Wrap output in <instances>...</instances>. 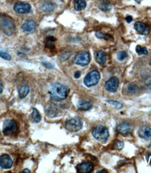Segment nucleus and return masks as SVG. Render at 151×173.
I'll use <instances>...</instances> for the list:
<instances>
[{
    "label": "nucleus",
    "mask_w": 151,
    "mask_h": 173,
    "mask_svg": "<svg viewBox=\"0 0 151 173\" xmlns=\"http://www.w3.org/2000/svg\"><path fill=\"white\" fill-rule=\"evenodd\" d=\"M3 84H2V82H1V80H0V93H2V92L3 91Z\"/></svg>",
    "instance_id": "f704fd0d"
},
{
    "label": "nucleus",
    "mask_w": 151,
    "mask_h": 173,
    "mask_svg": "<svg viewBox=\"0 0 151 173\" xmlns=\"http://www.w3.org/2000/svg\"><path fill=\"white\" fill-rule=\"evenodd\" d=\"M78 172L87 173L90 172L93 170V165L90 162H83L80 163L76 167Z\"/></svg>",
    "instance_id": "f8f14e48"
},
{
    "label": "nucleus",
    "mask_w": 151,
    "mask_h": 173,
    "mask_svg": "<svg viewBox=\"0 0 151 173\" xmlns=\"http://www.w3.org/2000/svg\"><path fill=\"white\" fill-rule=\"evenodd\" d=\"M117 130L122 135H127L131 132V126L127 123H122L117 126Z\"/></svg>",
    "instance_id": "2eb2a0df"
},
{
    "label": "nucleus",
    "mask_w": 151,
    "mask_h": 173,
    "mask_svg": "<svg viewBox=\"0 0 151 173\" xmlns=\"http://www.w3.org/2000/svg\"><path fill=\"white\" fill-rule=\"evenodd\" d=\"M128 89H129V91L130 90V91L133 92H136V90H139L138 87L135 86V85H130V86H128Z\"/></svg>",
    "instance_id": "7c9ffc66"
},
{
    "label": "nucleus",
    "mask_w": 151,
    "mask_h": 173,
    "mask_svg": "<svg viewBox=\"0 0 151 173\" xmlns=\"http://www.w3.org/2000/svg\"><path fill=\"white\" fill-rule=\"evenodd\" d=\"M31 118H32V121L34 123H39L41 121V116L39 111H38V110L36 108H33L32 109Z\"/></svg>",
    "instance_id": "4be33fe9"
},
{
    "label": "nucleus",
    "mask_w": 151,
    "mask_h": 173,
    "mask_svg": "<svg viewBox=\"0 0 151 173\" xmlns=\"http://www.w3.org/2000/svg\"><path fill=\"white\" fill-rule=\"evenodd\" d=\"M78 109L83 111H87L92 108V103L88 101H81L78 105Z\"/></svg>",
    "instance_id": "aec40b11"
},
{
    "label": "nucleus",
    "mask_w": 151,
    "mask_h": 173,
    "mask_svg": "<svg viewBox=\"0 0 151 173\" xmlns=\"http://www.w3.org/2000/svg\"><path fill=\"white\" fill-rule=\"evenodd\" d=\"M115 149L120 150L124 147V143L123 141H117V142L114 145Z\"/></svg>",
    "instance_id": "c85d7f7f"
},
{
    "label": "nucleus",
    "mask_w": 151,
    "mask_h": 173,
    "mask_svg": "<svg viewBox=\"0 0 151 173\" xmlns=\"http://www.w3.org/2000/svg\"><path fill=\"white\" fill-rule=\"evenodd\" d=\"M126 21H127L128 23H130L132 21H133V18L132 16H130V15H128V16L126 17Z\"/></svg>",
    "instance_id": "473e14b6"
},
{
    "label": "nucleus",
    "mask_w": 151,
    "mask_h": 173,
    "mask_svg": "<svg viewBox=\"0 0 151 173\" xmlns=\"http://www.w3.org/2000/svg\"><path fill=\"white\" fill-rule=\"evenodd\" d=\"M136 52L138 53L139 55H148V50L146 47H142L141 46L138 45L136 47Z\"/></svg>",
    "instance_id": "5701e85b"
},
{
    "label": "nucleus",
    "mask_w": 151,
    "mask_h": 173,
    "mask_svg": "<svg viewBox=\"0 0 151 173\" xmlns=\"http://www.w3.org/2000/svg\"><path fill=\"white\" fill-rule=\"evenodd\" d=\"M66 128L70 132H77L83 127V122L80 118H74L67 121L65 124Z\"/></svg>",
    "instance_id": "39448f33"
},
{
    "label": "nucleus",
    "mask_w": 151,
    "mask_h": 173,
    "mask_svg": "<svg viewBox=\"0 0 151 173\" xmlns=\"http://www.w3.org/2000/svg\"><path fill=\"white\" fill-rule=\"evenodd\" d=\"M69 93V89L65 85L61 84H55L51 87L49 94L52 100L61 101L66 99Z\"/></svg>",
    "instance_id": "f257e3e1"
},
{
    "label": "nucleus",
    "mask_w": 151,
    "mask_h": 173,
    "mask_svg": "<svg viewBox=\"0 0 151 173\" xmlns=\"http://www.w3.org/2000/svg\"><path fill=\"white\" fill-rule=\"evenodd\" d=\"M23 172H30V170H23V171H22Z\"/></svg>",
    "instance_id": "e433bc0d"
},
{
    "label": "nucleus",
    "mask_w": 151,
    "mask_h": 173,
    "mask_svg": "<svg viewBox=\"0 0 151 173\" xmlns=\"http://www.w3.org/2000/svg\"><path fill=\"white\" fill-rule=\"evenodd\" d=\"M97 172H107V170H99V171H97Z\"/></svg>",
    "instance_id": "c9c22d12"
},
{
    "label": "nucleus",
    "mask_w": 151,
    "mask_h": 173,
    "mask_svg": "<svg viewBox=\"0 0 151 173\" xmlns=\"http://www.w3.org/2000/svg\"><path fill=\"white\" fill-rule=\"evenodd\" d=\"M80 76V72H76L75 73V75H74V77H75L76 78H79Z\"/></svg>",
    "instance_id": "72a5a7b5"
},
{
    "label": "nucleus",
    "mask_w": 151,
    "mask_h": 173,
    "mask_svg": "<svg viewBox=\"0 0 151 173\" xmlns=\"http://www.w3.org/2000/svg\"><path fill=\"white\" fill-rule=\"evenodd\" d=\"M74 61L76 65H80V66H85L90 62V53L86 52V51L80 52L75 56Z\"/></svg>",
    "instance_id": "0eeeda50"
},
{
    "label": "nucleus",
    "mask_w": 151,
    "mask_h": 173,
    "mask_svg": "<svg viewBox=\"0 0 151 173\" xmlns=\"http://www.w3.org/2000/svg\"><path fill=\"white\" fill-rule=\"evenodd\" d=\"M99 8H100L101 11L107 12V11H109L111 9L112 6L111 4H110L109 2L107 1H102L99 4Z\"/></svg>",
    "instance_id": "412c9836"
},
{
    "label": "nucleus",
    "mask_w": 151,
    "mask_h": 173,
    "mask_svg": "<svg viewBox=\"0 0 151 173\" xmlns=\"http://www.w3.org/2000/svg\"><path fill=\"white\" fill-rule=\"evenodd\" d=\"M138 134L140 138L143 139H148L151 138V128L147 125H144L139 129Z\"/></svg>",
    "instance_id": "4468645a"
},
{
    "label": "nucleus",
    "mask_w": 151,
    "mask_h": 173,
    "mask_svg": "<svg viewBox=\"0 0 151 173\" xmlns=\"http://www.w3.org/2000/svg\"><path fill=\"white\" fill-rule=\"evenodd\" d=\"M74 5L76 11H82L86 7V2L85 0H74Z\"/></svg>",
    "instance_id": "a211bd4d"
},
{
    "label": "nucleus",
    "mask_w": 151,
    "mask_h": 173,
    "mask_svg": "<svg viewBox=\"0 0 151 173\" xmlns=\"http://www.w3.org/2000/svg\"><path fill=\"white\" fill-rule=\"evenodd\" d=\"M22 28L26 32H33L36 28L35 22L32 20H28L22 25Z\"/></svg>",
    "instance_id": "ddd939ff"
},
{
    "label": "nucleus",
    "mask_w": 151,
    "mask_h": 173,
    "mask_svg": "<svg viewBox=\"0 0 151 173\" xmlns=\"http://www.w3.org/2000/svg\"><path fill=\"white\" fill-rule=\"evenodd\" d=\"M0 27L6 35H12L15 31V25L11 18L8 16L0 17Z\"/></svg>",
    "instance_id": "f03ea898"
},
{
    "label": "nucleus",
    "mask_w": 151,
    "mask_h": 173,
    "mask_svg": "<svg viewBox=\"0 0 151 173\" xmlns=\"http://www.w3.org/2000/svg\"><path fill=\"white\" fill-rule=\"evenodd\" d=\"M18 125L15 121L6 120L3 124V132L5 135H10L14 134L17 131Z\"/></svg>",
    "instance_id": "423d86ee"
},
{
    "label": "nucleus",
    "mask_w": 151,
    "mask_h": 173,
    "mask_svg": "<svg viewBox=\"0 0 151 173\" xmlns=\"http://www.w3.org/2000/svg\"><path fill=\"white\" fill-rule=\"evenodd\" d=\"M43 65H44L46 68H48V69H53L54 67V65L53 64H51L50 63V62H43Z\"/></svg>",
    "instance_id": "c756f323"
},
{
    "label": "nucleus",
    "mask_w": 151,
    "mask_h": 173,
    "mask_svg": "<svg viewBox=\"0 0 151 173\" xmlns=\"http://www.w3.org/2000/svg\"><path fill=\"white\" fill-rule=\"evenodd\" d=\"M29 92H30V87L28 85H23V86H20L18 90L19 96L21 99H23L28 95Z\"/></svg>",
    "instance_id": "6ab92c4d"
},
{
    "label": "nucleus",
    "mask_w": 151,
    "mask_h": 173,
    "mask_svg": "<svg viewBox=\"0 0 151 173\" xmlns=\"http://www.w3.org/2000/svg\"><path fill=\"white\" fill-rule=\"evenodd\" d=\"M127 57V53L125 52V51H120V52H119L118 54V58L119 60H120V61L124 60Z\"/></svg>",
    "instance_id": "cd10ccee"
},
{
    "label": "nucleus",
    "mask_w": 151,
    "mask_h": 173,
    "mask_svg": "<svg viewBox=\"0 0 151 173\" xmlns=\"http://www.w3.org/2000/svg\"><path fill=\"white\" fill-rule=\"evenodd\" d=\"M134 1H136V2H139H139H141V0H134Z\"/></svg>",
    "instance_id": "4c0bfd02"
},
{
    "label": "nucleus",
    "mask_w": 151,
    "mask_h": 173,
    "mask_svg": "<svg viewBox=\"0 0 151 173\" xmlns=\"http://www.w3.org/2000/svg\"><path fill=\"white\" fill-rule=\"evenodd\" d=\"M134 29L136 30L137 32L139 34L143 35H149L150 32V27L147 25L141 22H136L134 24Z\"/></svg>",
    "instance_id": "9d476101"
},
{
    "label": "nucleus",
    "mask_w": 151,
    "mask_h": 173,
    "mask_svg": "<svg viewBox=\"0 0 151 173\" xmlns=\"http://www.w3.org/2000/svg\"><path fill=\"white\" fill-rule=\"evenodd\" d=\"M13 9L18 13L25 14V13L30 12L31 10V6L25 2H17L15 4Z\"/></svg>",
    "instance_id": "1a4fd4ad"
},
{
    "label": "nucleus",
    "mask_w": 151,
    "mask_h": 173,
    "mask_svg": "<svg viewBox=\"0 0 151 173\" xmlns=\"http://www.w3.org/2000/svg\"><path fill=\"white\" fill-rule=\"evenodd\" d=\"M0 57L4 58V59L7 60H10L11 59V55L7 53L6 52H4V51H0Z\"/></svg>",
    "instance_id": "bb28decb"
},
{
    "label": "nucleus",
    "mask_w": 151,
    "mask_h": 173,
    "mask_svg": "<svg viewBox=\"0 0 151 173\" xmlns=\"http://www.w3.org/2000/svg\"><path fill=\"white\" fill-rule=\"evenodd\" d=\"M150 66H151V59H150Z\"/></svg>",
    "instance_id": "58836bf2"
},
{
    "label": "nucleus",
    "mask_w": 151,
    "mask_h": 173,
    "mask_svg": "<svg viewBox=\"0 0 151 173\" xmlns=\"http://www.w3.org/2000/svg\"><path fill=\"white\" fill-rule=\"evenodd\" d=\"M100 73L97 70H92L87 74L84 78V84L87 87H92L97 84L100 80Z\"/></svg>",
    "instance_id": "20e7f679"
},
{
    "label": "nucleus",
    "mask_w": 151,
    "mask_h": 173,
    "mask_svg": "<svg viewBox=\"0 0 151 173\" xmlns=\"http://www.w3.org/2000/svg\"><path fill=\"white\" fill-rule=\"evenodd\" d=\"M55 6L51 2H46L41 6V9L44 13H51L55 9Z\"/></svg>",
    "instance_id": "f3484780"
},
{
    "label": "nucleus",
    "mask_w": 151,
    "mask_h": 173,
    "mask_svg": "<svg viewBox=\"0 0 151 173\" xmlns=\"http://www.w3.org/2000/svg\"><path fill=\"white\" fill-rule=\"evenodd\" d=\"M92 135L97 140L100 141H105L109 136V132L107 128L102 125H99L94 128L92 130Z\"/></svg>",
    "instance_id": "7ed1b4c3"
},
{
    "label": "nucleus",
    "mask_w": 151,
    "mask_h": 173,
    "mask_svg": "<svg viewBox=\"0 0 151 173\" xmlns=\"http://www.w3.org/2000/svg\"><path fill=\"white\" fill-rule=\"evenodd\" d=\"M107 102L109 103V104L113 106L116 109H121L123 107V104H121L120 102H117V101L115 100H107Z\"/></svg>",
    "instance_id": "a878e982"
},
{
    "label": "nucleus",
    "mask_w": 151,
    "mask_h": 173,
    "mask_svg": "<svg viewBox=\"0 0 151 173\" xmlns=\"http://www.w3.org/2000/svg\"><path fill=\"white\" fill-rule=\"evenodd\" d=\"M95 35L99 39H104L105 40H109L112 38L111 36H110L109 35H107V34H104L101 32H97L95 33Z\"/></svg>",
    "instance_id": "b1692460"
},
{
    "label": "nucleus",
    "mask_w": 151,
    "mask_h": 173,
    "mask_svg": "<svg viewBox=\"0 0 151 173\" xmlns=\"http://www.w3.org/2000/svg\"><path fill=\"white\" fill-rule=\"evenodd\" d=\"M96 62L100 65H103L107 61V55L103 51L100 50L96 53L95 56Z\"/></svg>",
    "instance_id": "dca6fc26"
},
{
    "label": "nucleus",
    "mask_w": 151,
    "mask_h": 173,
    "mask_svg": "<svg viewBox=\"0 0 151 173\" xmlns=\"http://www.w3.org/2000/svg\"><path fill=\"white\" fill-rule=\"evenodd\" d=\"M13 161L10 156L7 154H3L0 156V167L3 169H9L12 166Z\"/></svg>",
    "instance_id": "9b49d317"
},
{
    "label": "nucleus",
    "mask_w": 151,
    "mask_h": 173,
    "mask_svg": "<svg viewBox=\"0 0 151 173\" xmlns=\"http://www.w3.org/2000/svg\"><path fill=\"white\" fill-rule=\"evenodd\" d=\"M146 160L149 163L150 165H151V153H148V154L146 155Z\"/></svg>",
    "instance_id": "2f4dec72"
},
{
    "label": "nucleus",
    "mask_w": 151,
    "mask_h": 173,
    "mask_svg": "<svg viewBox=\"0 0 151 173\" xmlns=\"http://www.w3.org/2000/svg\"><path fill=\"white\" fill-rule=\"evenodd\" d=\"M119 87V80L117 77H111L105 84V88L111 93H115Z\"/></svg>",
    "instance_id": "6e6552de"
},
{
    "label": "nucleus",
    "mask_w": 151,
    "mask_h": 173,
    "mask_svg": "<svg viewBox=\"0 0 151 173\" xmlns=\"http://www.w3.org/2000/svg\"><path fill=\"white\" fill-rule=\"evenodd\" d=\"M55 41V39L53 37H49L47 38L46 46L49 48H53L54 47V42Z\"/></svg>",
    "instance_id": "393cba45"
}]
</instances>
